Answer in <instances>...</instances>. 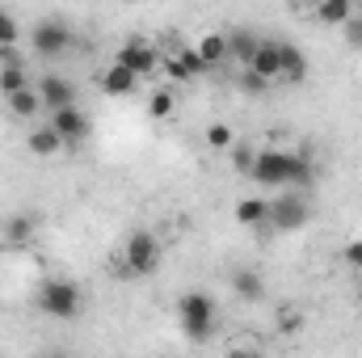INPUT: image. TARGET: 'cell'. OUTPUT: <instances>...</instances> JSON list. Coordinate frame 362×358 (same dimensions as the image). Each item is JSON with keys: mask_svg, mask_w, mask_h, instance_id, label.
I'll return each mask as SVG.
<instances>
[{"mask_svg": "<svg viewBox=\"0 0 362 358\" xmlns=\"http://www.w3.org/2000/svg\"><path fill=\"white\" fill-rule=\"evenodd\" d=\"M253 181L274 185V190H282V185L303 190V185L316 181V165H312V156H303V152H257Z\"/></svg>", "mask_w": 362, "mask_h": 358, "instance_id": "6da1fadb", "label": "cell"}, {"mask_svg": "<svg viewBox=\"0 0 362 358\" xmlns=\"http://www.w3.org/2000/svg\"><path fill=\"white\" fill-rule=\"evenodd\" d=\"M177 316H181V329H185V337L189 342H206L211 333H215V299L206 295V291H185L177 299Z\"/></svg>", "mask_w": 362, "mask_h": 358, "instance_id": "7a4b0ae2", "label": "cell"}, {"mask_svg": "<svg viewBox=\"0 0 362 358\" xmlns=\"http://www.w3.org/2000/svg\"><path fill=\"white\" fill-rule=\"evenodd\" d=\"M38 308H42L47 316H55V321H72V316H81L85 295H81L76 282H68V278H51V282H42V291H38Z\"/></svg>", "mask_w": 362, "mask_h": 358, "instance_id": "3957f363", "label": "cell"}, {"mask_svg": "<svg viewBox=\"0 0 362 358\" xmlns=\"http://www.w3.org/2000/svg\"><path fill=\"white\" fill-rule=\"evenodd\" d=\"M156 266H160V241L152 232H131L122 249V274L144 278V274H156Z\"/></svg>", "mask_w": 362, "mask_h": 358, "instance_id": "277c9868", "label": "cell"}, {"mask_svg": "<svg viewBox=\"0 0 362 358\" xmlns=\"http://www.w3.org/2000/svg\"><path fill=\"white\" fill-rule=\"evenodd\" d=\"M308 219H312V202L303 198V194H278L270 198V228L274 232H299V228H308Z\"/></svg>", "mask_w": 362, "mask_h": 358, "instance_id": "5b68a950", "label": "cell"}, {"mask_svg": "<svg viewBox=\"0 0 362 358\" xmlns=\"http://www.w3.org/2000/svg\"><path fill=\"white\" fill-rule=\"evenodd\" d=\"M34 51L42 55V59H59L68 47H72V30L64 25V21H55V17H42V21H34Z\"/></svg>", "mask_w": 362, "mask_h": 358, "instance_id": "8992f818", "label": "cell"}, {"mask_svg": "<svg viewBox=\"0 0 362 358\" xmlns=\"http://www.w3.org/2000/svg\"><path fill=\"white\" fill-rule=\"evenodd\" d=\"M114 64H122L131 76H152L156 68H160V51L148 42V38H131L122 51H118V59Z\"/></svg>", "mask_w": 362, "mask_h": 358, "instance_id": "52a82bcc", "label": "cell"}, {"mask_svg": "<svg viewBox=\"0 0 362 358\" xmlns=\"http://www.w3.org/2000/svg\"><path fill=\"white\" fill-rule=\"evenodd\" d=\"M245 72H253L257 81H282V42H274V38H262V47H257V55H253V64L245 68Z\"/></svg>", "mask_w": 362, "mask_h": 358, "instance_id": "ba28073f", "label": "cell"}, {"mask_svg": "<svg viewBox=\"0 0 362 358\" xmlns=\"http://www.w3.org/2000/svg\"><path fill=\"white\" fill-rule=\"evenodd\" d=\"M38 97H42V110H51V114L76 105V89H72V81H64V76H42Z\"/></svg>", "mask_w": 362, "mask_h": 358, "instance_id": "9c48e42d", "label": "cell"}, {"mask_svg": "<svg viewBox=\"0 0 362 358\" xmlns=\"http://www.w3.org/2000/svg\"><path fill=\"white\" fill-rule=\"evenodd\" d=\"M64 144H85V135H89V118L72 105V110H59V114H51V122H47Z\"/></svg>", "mask_w": 362, "mask_h": 358, "instance_id": "30bf717a", "label": "cell"}, {"mask_svg": "<svg viewBox=\"0 0 362 358\" xmlns=\"http://www.w3.org/2000/svg\"><path fill=\"white\" fill-rule=\"evenodd\" d=\"M165 68H169V76H173V81H194V76H202V72H206V64H202V55H198L194 47H181Z\"/></svg>", "mask_w": 362, "mask_h": 358, "instance_id": "8fae6325", "label": "cell"}, {"mask_svg": "<svg viewBox=\"0 0 362 358\" xmlns=\"http://www.w3.org/2000/svg\"><path fill=\"white\" fill-rule=\"evenodd\" d=\"M232 291L245 299V304H262L266 299V282L257 270H232Z\"/></svg>", "mask_w": 362, "mask_h": 358, "instance_id": "7c38bea8", "label": "cell"}, {"mask_svg": "<svg viewBox=\"0 0 362 358\" xmlns=\"http://www.w3.org/2000/svg\"><path fill=\"white\" fill-rule=\"evenodd\" d=\"M257 47H262V38H257V34H249V30H232V34H228V55H232L240 68H249V64H253Z\"/></svg>", "mask_w": 362, "mask_h": 358, "instance_id": "4fadbf2b", "label": "cell"}, {"mask_svg": "<svg viewBox=\"0 0 362 358\" xmlns=\"http://www.w3.org/2000/svg\"><path fill=\"white\" fill-rule=\"evenodd\" d=\"M236 224H245V228L270 224V198H240L236 202Z\"/></svg>", "mask_w": 362, "mask_h": 358, "instance_id": "5bb4252c", "label": "cell"}, {"mask_svg": "<svg viewBox=\"0 0 362 358\" xmlns=\"http://www.w3.org/2000/svg\"><path fill=\"white\" fill-rule=\"evenodd\" d=\"M194 51L202 55V64H206V72H211V68H219V64L228 59V34H202V42H198Z\"/></svg>", "mask_w": 362, "mask_h": 358, "instance_id": "9a60e30c", "label": "cell"}, {"mask_svg": "<svg viewBox=\"0 0 362 358\" xmlns=\"http://www.w3.org/2000/svg\"><path fill=\"white\" fill-rule=\"evenodd\" d=\"M135 81H139V76H131L122 64H114V68H105V76H101V89L110 93V97H127V93H135Z\"/></svg>", "mask_w": 362, "mask_h": 358, "instance_id": "2e32d148", "label": "cell"}, {"mask_svg": "<svg viewBox=\"0 0 362 358\" xmlns=\"http://www.w3.org/2000/svg\"><path fill=\"white\" fill-rule=\"evenodd\" d=\"M308 76V55L295 42H282V81H303Z\"/></svg>", "mask_w": 362, "mask_h": 358, "instance_id": "e0dca14e", "label": "cell"}, {"mask_svg": "<svg viewBox=\"0 0 362 358\" xmlns=\"http://www.w3.org/2000/svg\"><path fill=\"white\" fill-rule=\"evenodd\" d=\"M354 17V4L350 0H329V4H316V21L320 25H346Z\"/></svg>", "mask_w": 362, "mask_h": 358, "instance_id": "ac0fdd59", "label": "cell"}, {"mask_svg": "<svg viewBox=\"0 0 362 358\" xmlns=\"http://www.w3.org/2000/svg\"><path fill=\"white\" fill-rule=\"evenodd\" d=\"M21 89H30V85H25V68H21L17 59H4V64H0V93L13 97V93H21Z\"/></svg>", "mask_w": 362, "mask_h": 358, "instance_id": "d6986e66", "label": "cell"}, {"mask_svg": "<svg viewBox=\"0 0 362 358\" xmlns=\"http://www.w3.org/2000/svg\"><path fill=\"white\" fill-rule=\"evenodd\" d=\"M64 148V139L51 131V127H38V131H30V152L34 156H55Z\"/></svg>", "mask_w": 362, "mask_h": 358, "instance_id": "ffe728a7", "label": "cell"}, {"mask_svg": "<svg viewBox=\"0 0 362 358\" xmlns=\"http://www.w3.org/2000/svg\"><path fill=\"white\" fill-rule=\"evenodd\" d=\"M8 110H13L17 118H34V114L42 110V97H38L34 89H21V93H13V97H8Z\"/></svg>", "mask_w": 362, "mask_h": 358, "instance_id": "44dd1931", "label": "cell"}, {"mask_svg": "<svg viewBox=\"0 0 362 358\" xmlns=\"http://www.w3.org/2000/svg\"><path fill=\"white\" fill-rule=\"evenodd\" d=\"M4 236H8L13 245H25V241H34V215H8V224H4Z\"/></svg>", "mask_w": 362, "mask_h": 358, "instance_id": "7402d4cb", "label": "cell"}, {"mask_svg": "<svg viewBox=\"0 0 362 358\" xmlns=\"http://www.w3.org/2000/svg\"><path fill=\"white\" fill-rule=\"evenodd\" d=\"M232 165H236V173H249V178H253V165H257V152H253L249 144H236V148H232Z\"/></svg>", "mask_w": 362, "mask_h": 358, "instance_id": "603a6c76", "label": "cell"}, {"mask_svg": "<svg viewBox=\"0 0 362 358\" xmlns=\"http://www.w3.org/2000/svg\"><path fill=\"white\" fill-rule=\"evenodd\" d=\"M206 144L211 148H232V127L228 122H211L206 127Z\"/></svg>", "mask_w": 362, "mask_h": 358, "instance_id": "cb8c5ba5", "label": "cell"}, {"mask_svg": "<svg viewBox=\"0 0 362 358\" xmlns=\"http://www.w3.org/2000/svg\"><path fill=\"white\" fill-rule=\"evenodd\" d=\"M17 34H21V30H17V17H8V13L0 8V51H8V47L17 42Z\"/></svg>", "mask_w": 362, "mask_h": 358, "instance_id": "d4e9b609", "label": "cell"}, {"mask_svg": "<svg viewBox=\"0 0 362 358\" xmlns=\"http://www.w3.org/2000/svg\"><path fill=\"white\" fill-rule=\"evenodd\" d=\"M148 110H152L156 118H169V114H173V93H169V89L152 93V101H148Z\"/></svg>", "mask_w": 362, "mask_h": 358, "instance_id": "484cf974", "label": "cell"}, {"mask_svg": "<svg viewBox=\"0 0 362 358\" xmlns=\"http://www.w3.org/2000/svg\"><path fill=\"white\" fill-rule=\"evenodd\" d=\"M278 329L282 333H295L299 329V312L295 308H278Z\"/></svg>", "mask_w": 362, "mask_h": 358, "instance_id": "4316f807", "label": "cell"}, {"mask_svg": "<svg viewBox=\"0 0 362 358\" xmlns=\"http://www.w3.org/2000/svg\"><path fill=\"white\" fill-rule=\"evenodd\" d=\"M346 42H354V47H362V13H354V17L346 21Z\"/></svg>", "mask_w": 362, "mask_h": 358, "instance_id": "83f0119b", "label": "cell"}, {"mask_svg": "<svg viewBox=\"0 0 362 358\" xmlns=\"http://www.w3.org/2000/svg\"><path fill=\"white\" fill-rule=\"evenodd\" d=\"M346 262H350V270H362V241L346 245Z\"/></svg>", "mask_w": 362, "mask_h": 358, "instance_id": "f1b7e54d", "label": "cell"}, {"mask_svg": "<svg viewBox=\"0 0 362 358\" xmlns=\"http://www.w3.org/2000/svg\"><path fill=\"white\" fill-rule=\"evenodd\" d=\"M240 89H249V93H262V89H266V81H257L253 72H240Z\"/></svg>", "mask_w": 362, "mask_h": 358, "instance_id": "f546056e", "label": "cell"}, {"mask_svg": "<svg viewBox=\"0 0 362 358\" xmlns=\"http://www.w3.org/2000/svg\"><path fill=\"white\" fill-rule=\"evenodd\" d=\"M47 358H76V354H68V350H51Z\"/></svg>", "mask_w": 362, "mask_h": 358, "instance_id": "4dcf8cb0", "label": "cell"}, {"mask_svg": "<svg viewBox=\"0 0 362 358\" xmlns=\"http://www.w3.org/2000/svg\"><path fill=\"white\" fill-rule=\"evenodd\" d=\"M358 295H362V282H358Z\"/></svg>", "mask_w": 362, "mask_h": 358, "instance_id": "1f68e13d", "label": "cell"}]
</instances>
